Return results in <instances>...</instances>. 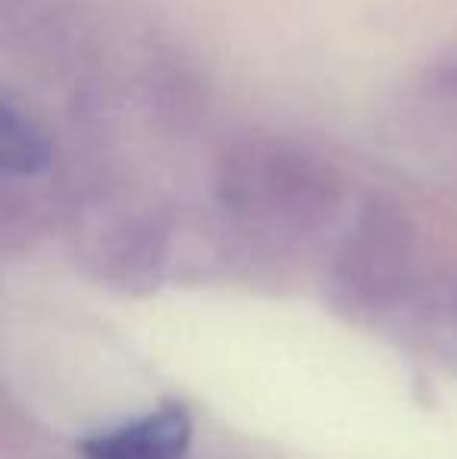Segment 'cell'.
I'll use <instances>...</instances> for the list:
<instances>
[{
    "label": "cell",
    "mask_w": 457,
    "mask_h": 459,
    "mask_svg": "<svg viewBox=\"0 0 457 459\" xmlns=\"http://www.w3.org/2000/svg\"><path fill=\"white\" fill-rule=\"evenodd\" d=\"M220 197L244 222L311 229L336 206L338 176L298 141L248 138L223 157Z\"/></svg>",
    "instance_id": "6da1fadb"
},
{
    "label": "cell",
    "mask_w": 457,
    "mask_h": 459,
    "mask_svg": "<svg viewBox=\"0 0 457 459\" xmlns=\"http://www.w3.org/2000/svg\"><path fill=\"white\" fill-rule=\"evenodd\" d=\"M191 444V416L179 403L116 425L82 444L85 459H182Z\"/></svg>",
    "instance_id": "7a4b0ae2"
},
{
    "label": "cell",
    "mask_w": 457,
    "mask_h": 459,
    "mask_svg": "<svg viewBox=\"0 0 457 459\" xmlns=\"http://www.w3.org/2000/svg\"><path fill=\"white\" fill-rule=\"evenodd\" d=\"M0 166L10 178H35L50 169V141L41 122L10 94L0 103Z\"/></svg>",
    "instance_id": "3957f363"
}]
</instances>
